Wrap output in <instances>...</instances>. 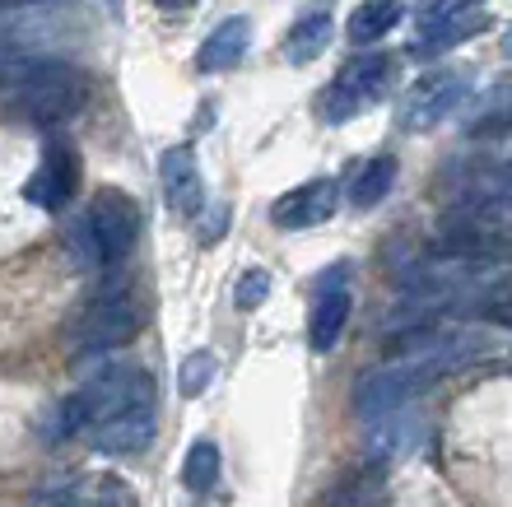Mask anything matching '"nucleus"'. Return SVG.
<instances>
[{
  "instance_id": "obj_1",
  "label": "nucleus",
  "mask_w": 512,
  "mask_h": 507,
  "mask_svg": "<svg viewBox=\"0 0 512 507\" xmlns=\"http://www.w3.org/2000/svg\"><path fill=\"white\" fill-rule=\"evenodd\" d=\"M84 391L89 401V433L108 456H135L154 442L159 428V387L145 368H108Z\"/></svg>"
},
{
  "instance_id": "obj_2",
  "label": "nucleus",
  "mask_w": 512,
  "mask_h": 507,
  "mask_svg": "<svg viewBox=\"0 0 512 507\" xmlns=\"http://www.w3.org/2000/svg\"><path fill=\"white\" fill-rule=\"evenodd\" d=\"M84 103H89V80L61 61H28L14 66L5 80V112L38 131L70 121L75 112H84Z\"/></svg>"
},
{
  "instance_id": "obj_3",
  "label": "nucleus",
  "mask_w": 512,
  "mask_h": 507,
  "mask_svg": "<svg viewBox=\"0 0 512 507\" xmlns=\"http://www.w3.org/2000/svg\"><path fill=\"white\" fill-rule=\"evenodd\" d=\"M396 75H401V61L387 56V52L350 56V61L336 70V80L326 84L322 103H317L322 107V117H326V126H345L350 117H359V112H368V107H378L382 98L391 94Z\"/></svg>"
},
{
  "instance_id": "obj_4",
  "label": "nucleus",
  "mask_w": 512,
  "mask_h": 507,
  "mask_svg": "<svg viewBox=\"0 0 512 507\" xmlns=\"http://www.w3.org/2000/svg\"><path fill=\"white\" fill-rule=\"evenodd\" d=\"M80 219H84V233H89V242H94V252H98V270L122 266L126 256L135 252L140 224H145V219H140V205H135L122 187H103Z\"/></svg>"
},
{
  "instance_id": "obj_5",
  "label": "nucleus",
  "mask_w": 512,
  "mask_h": 507,
  "mask_svg": "<svg viewBox=\"0 0 512 507\" xmlns=\"http://www.w3.org/2000/svg\"><path fill=\"white\" fill-rule=\"evenodd\" d=\"M135 331H140L135 289L126 280H112L94 303L84 307L80 326H75V340H80V354H108V349L131 345Z\"/></svg>"
},
{
  "instance_id": "obj_6",
  "label": "nucleus",
  "mask_w": 512,
  "mask_h": 507,
  "mask_svg": "<svg viewBox=\"0 0 512 507\" xmlns=\"http://www.w3.org/2000/svg\"><path fill=\"white\" fill-rule=\"evenodd\" d=\"M466 94H471V75H466V70H429V75H419L401 94V103H396V126L410 135L433 131L438 121H447L466 103Z\"/></svg>"
},
{
  "instance_id": "obj_7",
  "label": "nucleus",
  "mask_w": 512,
  "mask_h": 507,
  "mask_svg": "<svg viewBox=\"0 0 512 507\" xmlns=\"http://www.w3.org/2000/svg\"><path fill=\"white\" fill-rule=\"evenodd\" d=\"M75 191H80V154H75L66 140H52V145L42 149L38 173L28 177L19 196L47 214H61L70 201H75Z\"/></svg>"
},
{
  "instance_id": "obj_8",
  "label": "nucleus",
  "mask_w": 512,
  "mask_h": 507,
  "mask_svg": "<svg viewBox=\"0 0 512 507\" xmlns=\"http://www.w3.org/2000/svg\"><path fill=\"white\" fill-rule=\"evenodd\" d=\"M350 266H331V275L317 280V298H312V312H308V345L317 354H331L345 335V321H350Z\"/></svg>"
},
{
  "instance_id": "obj_9",
  "label": "nucleus",
  "mask_w": 512,
  "mask_h": 507,
  "mask_svg": "<svg viewBox=\"0 0 512 507\" xmlns=\"http://www.w3.org/2000/svg\"><path fill=\"white\" fill-rule=\"evenodd\" d=\"M336 210H340V187L331 182V177H312V182H303V187H294V191H284L280 201L270 205V224L298 233V228L326 224Z\"/></svg>"
},
{
  "instance_id": "obj_10",
  "label": "nucleus",
  "mask_w": 512,
  "mask_h": 507,
  "mask_svg": "<svg viewBox=\"0 0 512 507\" xmlns=\"http://www.w3.org/2000/svg\"><path fill=\"white\" fill-rule=\"evenodd\" d=\"M159 187H163V196H168V205H173V214H182V219H196V214H201V205H205V177H201V163H196L191 145L163 149Z\"/></svg>"
},
{
  "instance_id": "obj_11",
  "label": "nucleus",
  "mask_w": 512,
  "mask_h": 507,
  "mask_svg": "<svg viewBox=\"0 0 512 507\" xmlns=\"http://www.w3.org/2000/svg\"><path fill=\"white\" fill-rule=\"evenodd\" d=\"M56 38V28L42 19V10H5L0 5V61H14V66H28V61H42L38 47Z\"/></svg>"
},
{
  "instance_id": "obj_12",
  "label": "nucleus",
  "mask_w": 512,
  "mask_h": 507,
  "mask_svg": "<svg viewBox=\"0 0 512 507\" xmlns=\"http://www.w3.org/2000/svg\"><path fill=\"white\" fill-rule=\"evenodd\" d=\"M247 47H252V19L233 14V19H224V24H215L205 33L201 52H196V70L201 75H224V70L243 66Z\"/></svg>"
},
{
  "instance_id": "obj_13",
  "label": "nucleus",
  "mask_w": 512,
  "mask_h": 507,
  "mask_svg": "<svg viewBox=\"0 0 512 507\" xmlns=\"http://www.w3.org/2000/svg\"><path fill=\"white\" fill-rule=\"evenodd\" d=\"M485 28H489V14L485 10H466V14H452V19H438V24H424L415 33V42H410V56L433 61V56L452 52V47H461L466 38L485 33Z\"/></svg>"
},
{
  "instance_id": "obj_14",
  "label": "nucleus",
  "mask_w": 512,
  "mask_h": 507,
  "mask_svg": "<svg viewBox=\"0 0 512 507\" xmlns=\"http://www.w3.org/2000/svg\"><path fill=\"white\" fill-rule=\"evenodd\" d=\"M331 33H336V24H331V14L326 10L303 14V19L284 33V61H289V66H308V61H317V56L331 47Z\"/></svg>"
},
{
  "instance_id": "obj_15",
  "label": "nucleus",
  "mask_w": 512,
  "mask_h": 507,
  "mask_svg": "<svg viewBox=\"0 0 512 507\" xmlns=\"http://www.w3.org/2000/svg\"><path fill=\"white\" fill-rule=\"evenodd\" d=\"M401 14H405L401 0H368V5H359V10L350 14L345 33H350L354 47H373V42L387 38L391 28L401 24Z\"/></svg>"
},
{
  "instance_id": "obj_16",
  "label": "nucleus",
  "mask_w": 512,
  "mask_h": 507,
  "mask_svg": "<svg viewBox=\"0 0 512 507\" xmlns=\"http://www.w3.org/2000/svg\"><path fill=\"white\" fill-rule=\"evenodd\" d=\"M396 187V159L391 154H378V159H368L350 182V205L354 210H378L382 201L391 196Z\"/></svg>"
},
{
  "instance_id": "obj_17",
  "label": "nucleus",
  "mask_w": 512,
  "mask_h": 507,
  "mask_svg": "<svg viewBox=\"0 0 512 507\" xmlns=\"http://www.w3.org/2000/svg\"><path fill=\"white\" fill-rule=\"evenodd\" d=\"M419 438V419L410 414V405L405 410H391V414H378L373 419V452L378 456H401L410 452Z\"/></svg>"
},
{
  "instance_id": "obj_18",
  "label": "nucleus",
  "mask_w": 512,
  "mask_h": 507,
  "mask_svg": "<svg viewBox=\"0 0 512 507\" xmlns=\"http://www.w3.org/2000/svg\"><path fill=\"white\" fill-rule=\"evenodd\" d=\"M219 480V442L201 438L187 447V461H182V484L191 494H210Z\"/></svg>"
},
{
  "instance_id": "obj_19",
  "label": "nucleus",
  "mask_w": 512,
  "mask_h": 507,
  "mask_svg": "<svg viewBox=\"0 0 512 507\" xmlns=\"http://www.w3.org/2000/svg\"><path fill=\"white\" fill-rule=\"evenodd\" d=\"M42 433H47V442H70V438H80V433H89V401H84V391H70L66 401L47 414Z\"/></svg>"
},
{
  "instance_id": "obj_20",
  "label": "nucleus",
  "mask_w": 512,
  "mask_h": 507,
  "mask_svg": "<svg viewBox=\"0 0 512 507\" xmlns=\"http://www.w3.org/2000/svg\"><path fill=\"white\" fill-rule=\"evenodd\" d=\"M215 377H219V359L210 349H196V354H187L182 368H177V387H182V396H205Z\"/></svg>"
},
{
  "instance_id": "obj_21",
  "label": "nucleus",
  "mask_w": 512,
  "mask_h": 507,
  "mask_svg": "<svg viewBox=\"0 0 512 507\" xmlns=\"http://www.w3.org/2000/svg\"><path fill=\"white\" fill-rule=\"evenodd\" d=\"M266 298H270V275L261 266H252L243 280H238V289H233V307H238V312H256Z\"/></svg>"
},
{
  "instance_id": "obj_22",
  "label": "nucleus",
  "mask_w": 512,
  "mask_h": 507,
  "mask_svg": "<svg viewBox=\"0 0 512 507\" xmlns=\"http://www.w3.org/2000/svg\"><path fill=\"white\" fill-rule=\"evenodd\" d=\"M480 5H485V0H419L415 19H419V28H424V24H438V19H452V14L480 10Z\"/></svg>"
},
{
  "instance_id": "obj_23",
  "label": "nucleus",
  "mask_w": 512,
  "mask_h": 507,
  "mask_svg": "<svg viewBox=\"0 0 512 507\" xmlns=\"http://www.w3.org/2000/svg\"><path fill=\"white\" fill-rule=\"evenodd\" d=\"M5 10H42V5H66V0H0Z\"/></svg>"
},
{
  "instance_id": "obj_24",
  "label": "nucleus",
  "mask_w": 512,
  "mask_h": 507,
  "mask_svg": "<svg viewBox=\"0 0 512 507\" xmlns=\"http://www.w3.org/2000/svg\"><path fill=\"white\" fill-rule=\"evenodd\" d=\"M38 507H84V503H75V498H70V494H61V498H42Z\"/></svg>"
},
{
  "instance_id": "obj_25",
  "label": "nucleus",
  "mask_w": 512,
  "mask_h": 507,
  "mask_svg": "<svg viewBox=\"0 0 512 507\" xmlns=\"http://www.w3.org/2000/svg\"><path fill=\"white\" fill-rule=\"evenodd\" d=\"M154 5H163V10H187V5H196V0H154Z\"/></svg>"
}]
</instances>
